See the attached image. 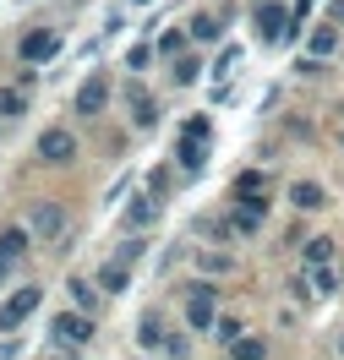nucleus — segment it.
<instances>
[{
  "label": "nucleus",
  "instance_id": "nucleus-1",
  "mask_svg": "<svg viewBox=\"0 0 344 360\" xmlns=\"http://www.w3.org/2000/svg\"><path fill=\"white\" fill-rule=\"evenodd\" d=\"M39 300H44V290H39V284H23V290H11L6 300H0V333H17L27 316L39 311Z\"/></svg>",
  "mask_w": 344,
  "mask_h": 360
},
{
  "label": "nucleus",
  "instance_id": "nucleus-2",
  "mask_svg": "<svg viewBox=\"0 0 344 360\" xmlns=\"http://www.w3.org/2000/svg\"><path fill=\"white\" fill-rule=\"evenodd\" d=\"M186 328L191 333L219 328V290L213 284H191V295H186Z\"/></svg>",
  "mask_w": 344,
  "mask_h": 360
},
{
  "label": "nucleus",
  "instance_id": "nucleus-3",
  "mask_svg": "<svg viewBox=\"0 0 344 360\" xmlns=\"http://www.w3.org/2000/svg\"><path fill=\"white\" fill-rule=\"evenodd\" d=\"M17 55H23L27 66H44V60H55V55H60V33H55V27H33V33H23Z\"/></svg>",
  "mask_w": 344,
  "mask_h": 360
},
{
  "label": "nucleus",
  "instance_id": "nucleus-4",
  "mask_svg": "<svg viewBox=\"0 0 344 360\" xmlns=\"http://www.w3.org/2000/svg\"><path fill=\"white\" fill-rule=\"evenodd\" d=\"M27 229H33V240H60V235H66V207L60 202H33Z\"/></svg>",
  "mask_w": 344,
  "mask_h": 360
},
{
  "label": "nucleus",
  "instance_id": "nucleus-5",
  "mask_svg": "<svg viewBox=\"0 0 344 360\" xmlns=\"http://www.w3.org/2000/svg\"><path fill=\"white\" fill-rule=\"evenodd\" d=\"M257 33L268 39V44H284V33H290V6H279V0H257Z\"/></svg>",
  "mask_w": 344,
  "mask_h": 360
},
{
  "label": "nucleus",
  "instance_id": "nucleus-6",
  "mask_svg": "<svg viewBox=\"0 0 344 360\" xmlns=\"http://www.w3.org/2000/svg\"><path fill=\"white\" fill-rule=\"evenodd\" d=\"M104 104H110V77H104V71H93L88 82L77 88L71 110H77V115H104Z\"/></svg>",
  "mask_w": 344,
  "mask_h": 360
},
{
  "label": "nucleus",
  "instance_id": "nucleus-7",
  "mask_svg": "<svg viewBox=\"0 0 344 360\" xmlns=\"http://www.w3.org/2000/svg\"><path fill=\"white\" fill-rule=\"evenodd\" d=\"M126 110H132V126H137V131H153V126H159V104H153V93L142 88V82H126Z\"/></svg>",
  "mask_w": 344,
  "mask_h": 360
},
{
  "label": "nucleus",
  "instance_id": "nucleus-8",
  "mask_svg": "<svg viewBox=\"0 0 344 360\" xmlns=\"http://www.w3.org/2000/svg\"><path fill=\"white\" fill-rule=\"evenodd\" d=\"M49 333L60 338V344H77V349H82V344L93 338V316L88 311H60L55 322H49Z\"/></svg>",
  "mask_w": 344,
  "mask_h": 360
},
{
  "label": "nucleus",
  "instance_id": "nucleus-9",
  "mask_svg": "<svg viewBox=\"0 0 344 360\" xmlns=\"http://www.w3.org/2000/svg\"><path fill=\"white\" fill-rule=\"evenodd\" d=\"M164 213V202H159V191H142V197H132V202L120 207V224L126 229H148L153 219Z\"/></svg>",
  "mask_w": 344,
  "mask_h": 360
},
{
  "label": "nucleus",
  "instance_id": "nucleus-10",
  "mask_svg": "<svg viewBox=\"0 0 344 360\" xmlns=\"http://www.w3.org/2000/svg\"><path fill=\"white\" fill-rule=\"evenodd\" d=\"M39 158H44V164H66V158H77V136H71L66 126H49V131L39 136Z\"/></svg>",
  "mask_w": 344,
  "mask_h": 360
},
{
  "label": "nucleus",
  "instance_id": "nucleus-11",
  "mask_svg": "<svg viewBox=\"0 0 344 360\" xmlns=\"http://www.w3.org/2000/svg\"><path fill=\"white\" fill-rule=\"evenodd\" d=\"M262 219H268V197H252V202H235V213H229V229L246 240V235H257V229H262Z\"/></svg>",
  "mask_w": 344,
  "mask_h": 360
},
{
  "label": "nucleus",
  "instance_id": "nucleus-12",
  "mask_svg": "<svg viewBox=\"0 0 344 360\" xmlns=\"http://www.w3.org/2000/svg\"><path fill=\"white\" fill-rule=\"evenodd\" d=\"M175 164H181L186 175H197L208 164V136H181V148H175Z\"/></svg>",
  "mask_w": 344,
  "mask_h": 360
},
{
  "label": "nucleus",
  "instance_id": "nucleus-13",
  "mask_svg": "<svg viewBox=\"0 0 344 360\" xmlns=\"http://www.w3.org/2000/svg\"><path fill=\"white\" fill-rule=\"evenodd\" d=\"M333 257H339L333 235H312V240H306V251H300V262H306V268H333Z\"/></svg>",
  "mask_w": 344,
  "mask_h": 360
},
{
  "label": "nucleus",
  "instance_id": "nucleus-14",
  "mask_svg": "<svg viewBox=\"0 0 344 360\" xmlns=\"http://www.w3.org/2000/svg\"><path fill=\"white\" fill-rule=\"evenodd\" d=\"M290 202H295L300 213H317V207L328 202V191H322L317 180H295V186H290Z\"/></svg>",
  "mask_w": 344,
  "mask_h": 360
},
{
  "label": "nucleus",
  "instance_id": "nucleus-15",
  "mask_svg": "<svg viewBox=\"0 0 344 360\" xmlns=\"http://www.w3.org/2000/svg\"><path fill=\"white\" fill-rule=\"evenodd\" d=\"M66 295H71V311L93 316V306H98V284L93 278H66Z\"/></svg>",
  "mask_w": 344,
  "mask_h": 360
},
{
  "label": "nucleus",
  "instance_id": "nucleus-16",
  "mask_svg": "<svg viewBox=\"0 0 344 360\" xmlns=\"http://www.w3.org/2000/svg\"><path fill=\"white\" fill-rule=\"evenodd\" d=\"M27 240H33V229H0V257H11V262H23V251H27Z\"/></svg>",
  "mask_w": 344,
  "mask_h": 360
},
{
  "label": "nucleus",
  "instance_id": "nucleus-17",
  "mask_svg": "<svg viewBox=\"0 0 344 360\" xmlns=\"http://www.w3.org/2000/svg\"><path fill=\"white\" fill-rule=\"evenodd\" d=\"M262 186H268L262 169H241V175H235V197H241V202H252V197H262Z\"/></svg>",
  "mask_w": 344,
  "mask_h": 360
},
{
  "label": "nucleus",
  "instance_id": "nucleus-18",
  "mask_svg": "<svg viewBox=\"0 0 344 360\" xmlns=\"http://www.w3.org/2000/svg\"><path fill=\"white\" fill-rule=\"evenodd\" d=\"M191 39H197V44H219V39H224V22H219V17H191Z\"/></svg>",
  "mask_w": 344,
  "mask_h": 360
},
{
  "label": "nucleus",
  "instance_id": "nucleus-19",
  "mask_svg": "<svg viewBox=\"0 0 344 360\" xmlns=\"http://www.w3.org/2000/svg\"><path fill=\"white\" fill-rule=\"evenodd\" d=\"M306 44H312V60H322V55H333V44H339V27H333V22L312 27V39H306Z\"/></svg>",
  "mask_w": 344,
  "mask_h": 360
},
{
  "label": "nucleus",
  "instance_id": "nucleus-20",
  "mask_svg": "<svg viewBox=\"0 0 344 360\" xmlns=\"http://www.w3.org/2000/svg\"><path fill=\"white\" fill-rule=\"evenodd\" d=\"M132 284V268H120V262H104V273H98V290L104 295H120Z\"/></svg>",
  "mask_w": 344,
  "mask_h": 360
},
{
  "label": "nucleus",
  "instance_id": "nucleus-21",
  "mask_svg": "<svg viewBox=\"0 0 344 360\" xmlns=\"http://www.w3.org/2000/svg\"><path fill=\"white\" fill-rule=\"evenodd\" d=\"M229 360H268V338H241V344H229Z\"/></svg>",
  "mask_w": 344,
  "mask_h": 360
},
{
  "label": "nucleus",
  "instance_id": "nucleus-22",
  "mask_svg": "<svg viewBox=\"0 0 344 360\" xmlns=\"http://www.w3.org/2000/svg\"><path fill=\"white\" fill-rule=\"evenodd\" d=\"M27 110V93L23 88H0V120H17Z\"/></svg>",
  "mask_w": 344,
  "mask_h": 360
},
{
  "label": "nucleus",
  "instance_id": "nucleus-23",
  "mask_svg": "<svg viewBox=\"0 0 344 360\" xmlns=\"http://www.w3.org/2000/svg\"><path fill=\"white\" fill-rule=\"evenodd\" d=\"M153 49H159L164 60H181V49H186V33H181V27H170V33H159V39H153Z\"/></svg>",
  "mask_w": 344,
  "mask_h": 360
},
{
  "label": "nucleus",
  "instance_id": "nucleus-24",
  "mask_svg": "<svg viewBox=\"0 0 344 360\" xmlns=\"http://www.w3.org/2000/svg\"><path fill=\"white\" fill-rule=\"evenodd\" d=\"M170 77H175V88H191V82L203 77V60H191V55H181V60H175V71H170Z\"/></svg>",
  "mask_w": 344,
  "mask_h": 360
},
{
  "label": "nucleus",
  "instance_id": "nucleus-25",
  "mask_svg": "<svg viewBox=\"0 0 344 360\" xmlns=\"http://www.w3.org/2000/svg\"><path fill=\"white\" fill-rule=\"evenodd\" d=\"M213 333H219V344H241V338H246V322H241V316H219V328H213Z\"/></svg>",
  "mask_w": 344,
  "mask_h": 360
},
{
  "label": "nucleus",
  "instance_id": "nucleus-26",
  "mask_svg": "<svg viewBox=\"0 0 344 360\" xmlns=\"http://www.w3.org/2000/svg\"><path fill=\"white\" fill-rule=\"evenodd\" d=\"M137 344H142V349H159V344H164L159 316H142V322H137Z\"/></svg>",
  "mask_w": 344,
  "mask_h": 360
},
{
  "label": "nucleus",
  "instance_id": "nucleus-27",
  "mask_svg": "<svg viewBox=\"0 0 344 360\" xmlns=\"http://www.w3.org/2000/svg\"><path fill=\"white\" fill-rule=\"evenodd\" d=\"M153 55H159L153 44H132V55H126V66H132V71H148V66H153Z\"/></svg>",
  "mask_w": 344,
  "mask_h": 360
},
{
  "label": "nucleus",
  "instance_id": "nucleus-28",
  "mask_svg": "<svg viewBox=\"0 0 344 360\" xmlns=\"http://www.w3.org/2000/svg\"><path fill=\"white\" fill-rule=\"evenodd\" d=\"M142 246H148V240H126V246L115 251V262H120V268H132V262L142 257Z\"/></svg>",
  "mask_w": 344,
  "mask_h": 360
},
{
  "label": "nucleus",
  "instance_id": "nucleus-29",
  "mask_svg": "<svg viewBox=\"0 0 344 360\" xmlns=\"http://www.w3.org/2000/svg\"><path fill=\"white\" fill-rule=\"evenodd\" d=\"M181 136H213V126H208V115H191L181 126Z\"/></svg>",
  "mask_w": 344,
  "mask_h": 360
},
{
  "label": "nucleus",
  "instance_id": "nucleus-30",
  "mask_svg": "<svg viewBox=\"0 0 344 360\" xmlns=\"http://www.w3.org/2000/svg\"><path fill=\"white\" fill-rule=\"evenodd\" d=\"M235 66H241V49H224V55H219V66H213V77H229Z\"/></svg>",
  "mask_w": 344,
  "mask_h": 360
},
{
  "label": "nucleus",
  "instance_id": "nucleus-31",
  "mask_svg": "<svg viewBox=\"0 0 344 360\" xmlns=\"http://www.w3.org/2000/svg\"><path fill=\"white\" fill-rule=\"evenodd\" d=\"M203 273H229V257H224V251H213V257L203 251Z\"/></svg>",
  "mask_w": 344,
  "mask_h": 360
},
{
  "label": "nucleus",
  "instance_id": "nucleus-32",
  "mask_svg": "<svg viewBox=\"0 0 344 360\" xmlns=\"http://www.w3.org/2000/svg\"><path fill=\"white\" fill-rule=\"evenodd\" d=\"M328 17H333V22H344V0H333V6H328Z\"/></svg>",
  "mask_w": 344,
  "mask_h": 360
},
{
  "label": "nucleus",
  "instance_id": "nucleus-33",
  "mask_svg": "<svg viewBox=\"0 0 344 360\" xmlns=\"http://www.w3.org/2000/svg\"><path fill=\"white\" fill-rule=\"evenodd\" d=\"M6 273H11V257H0V278H6Z\"/></svg>",
  "mask_w": 344,
  "mask_h": 360
},
{
  "label": "nucleus",
  "instance_id": "nucleus-34",
  "mask_svg": "<svg viewBox=\"0 0 344 360\" xmlns=\"http://www.w3.org/2000/svg\"><path fill=\"white\" fill-rule=\"evenodd\" d=\"M49 360H71V355H49Z\"/></svg>",
  "mask_w": 344,
  "mask_h": 360
},
{
  "label": "nucleus",
  "instance_id": "nucleus-35",
  "mask_svg": "<svg viewBox=\"0 0 344 360\" xmlns=\"http://www.w3.org/2000/svg\"><path fill=\"white\" fill-rule=\"evenodd\" d=\"M137 6H153V0H137Z\"/></svg>",
  "mask_w": 344,
  "mask_h": 360
},
{
  "label": "nucleus",
  "instance_id": "nucleus-36",
  "mask_svg": "<svg viewBox=\"0 0 344 360\" xmlns=\"http://www.w3.org/2000/svg\"><path fill=\"white\" fill-rule=\"evenodd\" d=\"M339 148H344V131H339Z\"/></svg>",
  "mask_w": 344,
  "mask_h": 360
},
{
  "label": "nucleus",
  "instance_id": "nucleus-37",
  "mask_svg": "<svg viewBox=\"0 0 344 360\" xmlns=\"http://www.w3.org/2000/svg\"><path fill=\"white\" fill-rule=\"evenodd\" d=\"M339 349H344V344H339Z\"/></svg>",
  "mask_w": 344,
  "mask_h": 360
}]
</instances>
